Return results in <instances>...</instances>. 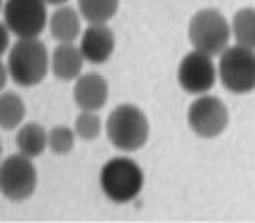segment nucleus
<instances>
[{
	"label": "nucleus",
	"mask_w": 255,
	"mask_h": 223,
	"mask_svg": "<svg viewBox=\"0 0 255 223\" xmlns=\"http://www.w3.org/2000/svg\"><path fill=\"white\" fill-rule=\"evenodd\" d=\"M82 14L80 10L72 8V6H60L52 12L50 20H48V28L50 34L56 42H74L82 36V22H80Z\"/></svg>",
	"instance_id": "nucleus-13"
},
{
	"label": "nucleus",
	"mask_w": 255,
	"mask_h": 223,
	"mask_svg": "<svg viewBox=\"0 0 255 223\" xmlns=\"http://www.w3.org/2000/svg\"><path fill=\"white\" fill-rule=\"evenodd\" d=\"M106 133L112 145L120 151H135L149 137V121L133 104L116 106L106 119Z\"/></svg>",
	"instance_id": "nucleus-2"
},
{
	"label": "nucleus",
	"mask_w": 255,
	"mask_h": 223,
	"mask_svg": "<svg viewBox=\"0 0 255 223\" xmlns=\"http://www.w3.org/2000/svg\"><path fill=\"white\" fill-rule=\"evenodd\" d=\"M48 145V133L40 123H26L16 133V147L22 155L34 159Z\"/></svg>",
	"instance_id": "nucleus-14"
},
{
	"label": "nucleus",
	"mask_w": 255,
	"mask_h": 223,
	"mask_svg": "<svg viewBox=\"0 0 255 223\" xmlns=\"http://www.w3.org/2000/svg\"><path fill=\"white\" fill-rule=\"evenodd\" d=\"M217 80V66L213 64L211 56L199 50H193L183 56L177 68V82L181 90L187 94H207Z\"/></svg>",
	"instance_id": "nucleus-9"
},
{
	"label": "nucleus",
	"mask_w": 255,
	"mask_h": 223,
	"mask_svg": "<svg viewBox=\"0 0 255 223\" xmlns=\"http://www.w3.org/2000/svg\"><path fill=\"white\" fill-rule=\"evenodd\" d=\"M0 155H2V143H0Z\"/></svg>",
	"instance_id": "nucleus-24"
},
{
	"label": "nucleus",
	"mask_w": 255,
	"mask_h": 223,
	"mask_svg": "<svg viewBox=\"0 0 255 223\" xmlns=\"http://www.w3.org/2000/svg\"><path fill=\"white\" fill-rule=\"evenodd\" d=\"M187 125L199 137H217L229 125L227 106L215 96H199L187 108Z\"/></svg>",
	"instance_id": "nucleus-8"
},
{
	"label": "nucleus",
	"mask_w": 255,
	"mask_h": 223,
	"mask_svg": "<svg viewBox=\"0 0 255 223\" xmlns=\"http://www.w3.org/2000/svg\"><path fill=\"white\" fill-rule=\"evenodd\" d=\"M74 102L80 110L98 112L108 102V82L100 74H80L74 82Z\"/></svg>",
	"instance_id": "nucleus-11"
},
{
	"label": "nucleus",
	"mask_w": 255,
	"mask_h": 223,
	"mask_svg": "<svg viewBox=\"0 0 255 223\" xmlns=\"http://www.w3.org/2000/svg\"><path fill=\"white\" fill-rule=\"evenodd\" d=\"M116 48V36L106 24H88L80 36V50L90 64H104Z\"/></svg>",
	"instance_id": "nucleus-10"
},
{
	"label": "nucleus",
	"mask_w": 255,
	"mask_h": 223,
	"mask_svg": "<svg viewBox=\"0 0 255 223\" xmlns=\"http://www.w3.org/2000/svg\"><path fill=\"white\" fill-rule=\"evenodd\" d=\"M24 115H26V106L16 92L0 94V127L2 129H14L16 125L22 123Z\"/></svg>",
	"instance_id": "nucleus-17"
},
{
	"label": "nucleus",
	"mask_w": 255,
	"mask_h": 223,
	"mask_svg": "<svg viewBox=\"0 0 255 223\" xmlns=\"http://www.w3.org/2000/svg\"><path fill=\"white\" fill-rule=\"evenodd\" d=\"M231 36L239 46L255 50V8H241L233 14Z\"/></svg>",
	"instance_id": "nucleus-15"
},
{
	"label": "nucleus",
	"mask_w": 255,
	"mask_h": 223,
	"mask_svg": "<svg viewBox=\"0 0 255 223\" xmlns=\"http://www.w3.org/2000/svg\"><path fill=\"white\" fill-rule=\"evenodd\" d=\"M74 131L80 139L84 141H92L102 133V119L98 115V112H86L82 110L74 121Z\"/></svg>",
	"instance_id": "nucleus-18"
},
{
	"label": "nucleus",
	"mask_w": 255,
	"mask_h": 223,
	"mask_svg": "<svg viewBox=\"0 0 255 223\" xmlns=\"http://www.w3.org/2000/svg\"><path fill=\"white\" fill-rule=\"evenodd\" d=\"M38 173L30 157L20 151L0 163V193L10 201H24L36 191Z\"/></svg>",
	"instance_id": "nucleus-6"
},
{
	"label": "nucleus",
	"mask_w": 255,
	"mask_h": 223,
	"mask_svg": "<svg viewBox=\"0 0 255 223\" xmlns=\"http://www.w3.org/2000/svg\"><path fill=\"white\" fill-rule=\"evenodd\" d=\"M2 16L14 36L38 38L48 24L46 0H6Z\"/></svg>",
	"instance_id": "nucleus-7"
},
{
	"label": "nucleus",
	"mask_w": 255,
	"mask_h": 223,
	"mask_svg": "<svg viewBox=\"0 0 255 223\" xmlns=\"http://www.w3.org/2000/svg\"><path fill=\"white\" fill-rule=\"evenodd\" d=\"M100 185L114 203L133 201L143 187V171L129 157H112L100 171Z\"/></svg>",
	"instance_id": "nucleus-3"
},
{
	"label": "nucleus",
	"mask_w": 255,
	"mask_h": 223,
	"mask_svg": "<svg viewBox=\"0 0 255 223\" xmlns=\"http://www.w3.org/2000/svg\"><path fill=\"white\" fill-rule=\"evenodd\" d=\"M2 8H4V0H0V10H2Z\"/></svg>",
	"instance_id": "nucleus-23"
},
{
	"label": "nucleus",
	"mask_w": 255,
	"mask_h": 223,
	"mask_svg": "<svg viewBox=\"0 0 255 223\" xmlns=\"http://www.w3.org/2000/svg\"><path fill=\"white\" fill-rule=\"evenodd\" d=\"M68 0H46V4H56V6H62V4H66Z\"/></svg>",
	"instance_id": "nucleus-22"
},
{
	"label": "nucleus",
	"mask_w": 255,
	"mask_h": 223,
	"mask_svg": "<svg viewBox=\"0 0 255 223\" xmlns=\"http://www.w3.org/2000/svg\"><path fill=\"white\" fill-rule=\"evenodd\" d=\"M120 0H78V10L88 24H106L116 16Z\"/></svg>",
	"instance_id": "nucleus-16"
},
{
	"label": "nucleus",
	"mask_w": 255,
	"mask_h": 223,
	"mask_svg": "<svg viewBox=\"0 0 255 223\" xmlns=\"http://www.w3.org/2000/svg\"><path fill=\"white\" fill-rule=\"evenodd\" d=\"M6 66L14 84L22 88L36 86L46 78L50 68L48 48L38 38H18V42L8 50Z\"/></svg>",
	"instance_id": "nucleus-1"
},
{
	"label": "nucleus",
	"mask_w": 255,
	"mask_h": 223,
	"mask_svg": "<svg viewBox=\"0 0 255 223\" xmlns=\"http://www.w3.org/2000/svg\"><path fill=\"white\" fill-rule=\"evenodd\" d=\"M74 143H76V131L66 125H56L48 133V147L58 155L72 151Z\"/></svg>",
	"instance_id": "nucleus-19"
},
{
	"label": "nucleus",
	"mask_w": 255,
	"mask_h": 223,
	"mask_svg": "<svg viewBox=\"0 0 255 223\" xmlns=\"http://www.w3.org/2000/svg\"><path fill=\"white\" fill-rule=\"evenodd\" d=\"M8 78H10V74H8V66H6L4 62H0V92L4 90V86H6Z\"/></svg>",
	"instance_id": "nucleus-21"
},
{
	"label": "nucleus",
	"mask_w": 255,
	"mask_h": 223,
	"mask_svg": "<svg viewBox=\"0 0 255 223\" xmlns=\"http://www.w3.org/2000/svg\"><path fill=\"white\" fill-rule=\"evenodd\" d=\"M187 36L193 50L205 52L209 56H217L229 44L231 24L225 20V16L219 10L203 8L191 16Z\"/></svg>",
	"instance_id": "nucleus-4"
},
{
	"label": "nucleus",
	"mask_w": 255,
	"mask_h": 223,
	"mask_svg": "<svg viewBox=\"0 0 255 223\" xmlns=\"http://www.w3.org/2000/svg\"><path fill=\"white\" fill-rule=\"evenodd\" d=\"M10 34H12V32L8 30L6 22L2 20V22H0V56L10 50Z\"/></svg>",
	"instance_id": "nucleus-20"
},
{
	"label": "nucleus",
	"mask_w": 255,
	"mask_h": 223,
	"mask_svg": "<svg viewBox=\"0 0 255 223\" xmlns=\"http://www.w3.org/2000/svg\"><path fill=\"white\" fill-rule=\"evenodd\" d=\"M217 78L231 94H249L255 90V50L245 46H227L219 54Z\"/></svg>",
	"instance_id": "nucleus-5"
},
{
	"label": "nucleus",
	"mask_w": 255,
	"mask_h": 223,
	"mask_svg": "<svg viewBox=\"0 0 255 223\" xmlns=\"http://www.w3.org/2000/svg\"><path fill=\"white\" fill-rule=\"evenodd\" d=\"M84 62L86 60L80 46H74V42H60L50 56V70L58 80L72 82L82 74Z\"/></svg>",
	"instance_id": "nucleus-12"
}]
</instances>
